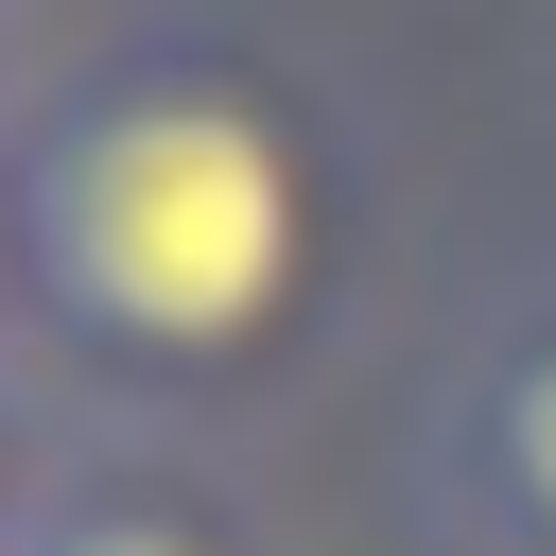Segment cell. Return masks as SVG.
Returning a JSON list of instances; mask_svg holds the SVG:
<instances>
[{"instance_id": "obj_1", "label": "cell", "mask_w": 556, "mask_h": 556, "mask_svg": "<svg viewBox=\"0 0 556 556\" xmlns=\"http://www.w3.org/2000/svg\"><path fill=\"white\" fill-rule=\"evenodd\" d=\"M0 226L17 365L139 417H208L261 400L348 295V139L243 35H104L17 87Z\"/></svg>"}, {"instance_id": "obj_2", "label": "cell", "mask_w": 556, "mask_h": 556, "mask_svg": "<svg viewBox=\"0 0 556 556\" xmlns=\"http://www.w3.org/2000/svg\"><path fill=\"white\" fill-rule=\"evenodd\" d=\"M434 504H452L486 556H556V313H521V330L452 382Z\"/></svg>"}, {"instance_id": "obj_3", "label": "cell", "mask_w": 556, "mask_h": 556, "mask_svg": "<svg viewBox=\"0 0 556 556\" xmlns=\"http://www.w3.org/2000/svg\"><path fill=\"white\" fill-rule=\"evenodd\" d=\"M17 556H261L226 486H191L174 452H52Z\"/></svg>"}, {"instance_id": "obj_4", "label": "cell", "mask_w": 556, "mask_h": 556, "mask_svg": "<svg viewBox=\"0 0 556 556\" xmlns=\"http://www.w3.org/2000/svg\"><path fill=\"white\" fill-rule=\"evenodd\" d=\"M35 486H52V434L17 417V365H0V556H17V521H35Z\"/></svg>"}, {"instance_id": "obj_5", "label": "cell", "mask_w": 556, "mask_h": 556, "mask_svg": "<svg viewBox=\"0 0 556 556\" xmlns=\"http://www.w3.org/2000/svg\"><path fill=\"white\" fill-rule=\"evenodd\" d=\"M0 139H17V104H0ZM0 365H17V226H0Z\"/></svg>"}]
</instances>
